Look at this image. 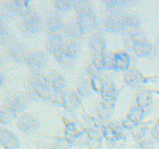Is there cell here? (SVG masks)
<instances>
[{"label": "cell", "mask_w": 159, "mask_h": 149, "mask_svg": "<svg viewBox=\"0 0 159 149\" xmlns=\"http://www.w3.org/2000/svg\"><path fill=\"white\" fill-rule=\"evenodd\" d=\"M3 79H4V77H3V74L1 71H0V85L3 82Z\"/></svg>", "instance_id": "40"}, {"label": "cell", "mask_w": 159, "mask_h": 149, "mask_svg": "<svg viewBox=\"0 0 159 149\" xmlns=\"http://www.w3.org/2000/svg\"><path fill=\"white\" fill-rule=\"evenodd\" d=\"M147 131H148V124H141V125H139L138 127H137L136 128L134 129V130L131 131V135L132 137H133L135 142L139 144V143L141 141V140L143 139V138L145 136Z\"/></svg>", "instance_id": "34"}, {"label": "cell", "mask_w": 159, "mask_h": 149, "mask_svg": "<svg viewBox=\"0 0 159 149\" xmlns=\"http://www.w3.org/2000/svg\"><path fill=\"white\" fill-rule=\"evenodd\" d=\"M153 47V43L148 39H145L144 40L133 45L130 51H131L138 57H145L152 53Z\"/></svg>", "instance_id": "28"}, {"label": "cell", "mask_w": 159, "mask_h": 149, "mask_svg": "<svg viewBox=\"0 0 159 149\" xmlns=\"http://www.w3.org/2000/svg\"><path fill=\"white\" fill-rule=\"evenodd\" d=\"M44 82L45 80L42 71L30 70L23 79V85L26 93H28L30 97L34 93V91Z\"/></svg>", "instance_id": "13"}, {"label": "cell", "mask_w": 159, "mask_h": 149, "mask_svg": "<svg viewBox=\"0 0 159 149\" xmlns=\"http://www.w3.org/2000/svg\"><path fill=\"white\" fill-rule=\"evenodd\" d=\"M144 114H145V112L142 109L140 108L138 106H137L134 102H133L130 106L129 107L127 114L124 117L121 118L120 120L124 127L128 131L131 132L134 129L142 124V120Z\"/></svg>", "instance_id": "8"}, {"label": "cell", "mask_w": 159, "mask_h": 149, "mask_svg": "<svg viewBox=\"0 0 159 149\" xmlns=\"http://www.w3.org/2000/svg\"><path fill=\"white\" fill-rule=\"evenodd\" d=\"M124 81L128 86L134 88H139L143 86L145 77H144L141 71L134 67L130 66L124 71Z\"/></svg>", "instance_id": "17"}, {"label": "cell", "mask_w": 159, "mask_h": 149, "mask_svg": "<svg viewBox=\"0 0 159 149\" xmlns=\"http://www.w3.org/2000/svg\"><path fill=\"white\" fill-rule=\"evenodd\" d=\"M16 26L24 34H36L42 28L41 14L30 6L24 12L18 16Z\"/></svg>", "instance_id": "2"}, {"label": "cell", "mask_w": 159, "mask_h": 149, "mask_svg": "<svg viewBox=\"0 0 159 149\" xmlns=\"http://www.w3.org/2000/svg\"><path fill=\"white\" fill-rule=\"evenodd\" d=\"M45 82L54 90H63L66 88L65 77L57 70L48 68L43 71Z\"/></svg>", "instance_id": "15"}, {"label": "cell", "mask_w": 159, "mask_h": 149, "mask_svg": "<svg viewBox=\"0 0 159 149\" xmlns=\"http://www.w3.org/2000/svg\"><path fill=\"white\" fill-rule=\"evenodd\" d=\"M63 35L65 38L76 40L80 38L84 32L75 15H72L65 22L63 28Z\"/></svg>", "instance_id": "14"}, {"label": "cell", "mask_w": 159, "mask_h": 149, "mask_svg": "<svg viewBox=\"0 0 159 149\" xmlns=\"http://www.w3.org/2000/svg\"><path fill=\"white\" fill-rule=\"evenodd\" d=\"M137 106L142 109L144 112H148V110L152 106V96H151L150 91L145 87H140L137 89V93L135 95L134 101Z\"/></svg>", "instance_id": "26"}, {"label": "cell", "mask_w": 159, "mask_h": 149, "mask_svg": "<svg viewBox=\"0 0 159 149\" xmlns=\"http://www.w3.org/2000/svg\"><path fill=\"white\" fill-rule=\"evenodd\" d=\"M30 70L42 71L48 64V57L44 51L40 48L27 50L25 53L24 61Z\"/></svg>", "instance_id": "7"}, {"label": "cell", "mask_w": 159, "mask_h": 149, "mask_svg": "<svg viewBox=\"0 0 159 149\" xmlns=\"http://www.w3.org/2000/svg\"><path fill=\"white\" fill-rule=\"evenodd\" d=\"M30 97L26 92L8 90L3 93L0 97V106L9 109L18 113L23 111L29 103Z\"/></svg>", "instance_id": "3"}, {"label": "cell", "mask_w": 159, "mask_h": 149, "mask_svg": "<svg viewBox=\"0 0 159 149\" xmlns=\"http://www.w3.org/2000/svg\"><path fill=\"white\" fill-rule=\"evenodd\" d=\"M114 71H125L131 66V55L127 50L120 49L113 51Z\"/></svg>", "instance_id": "21"}, {"label": "cell", "mask_w": 159, "mask_h": 149, "mask_svg": "<svg viewBox=\"0 0 159 149\" xmlns=\"http://www.w3.org/2000/svg\"><path fill=\"white\" fill-rule=\"evenodd\" d=\"M87 41L91 52L103 53L107 50L105 35L101 29H95L89 32Z\"/></svg>", "instance_id": "11"}, {"label": "cell", "mask_w": 159, "mask_h": 149, "mask_svg": "<svg viewBox=\"0 0 159 149\" xmlns=\"http://www.w3.org/2000/svg\"><path fill=\"white\" fill-rule=\"evenodd\" d=\"M16 113L9 109L0 106V124L6 125L14 121Z\"/></svg>", "instance_id": "32"}, {"label": "cell", "mask_w": 159, "mask_h": 149, "mask_svg": "<svg viewBox=\"0 0 159 149\" xmlns=\"http://www.w3.org/2000/svg\"><path fill=\"white\" fill-rule=\"evenodd\" d=\"M0 144L6 149H16L20 145V141L15 133L0 127Z\"/></svg>", "instance_id": "25"}, {"label": "cell", "mask_w": 159, "mask_h": 149, "mask_svg": "<svg viewBox=\"0 0 159 149\" xmlns=\"http://www.w3.org/2000/svg\"><path fill=\"white\" fill-rule=\"evenodd\" d=\"M51 8L59 13L73 9V1L71 0H54L51 2Z\"/></svg>", "instance_id": "31"}, {"label": "cell", "mask_w": 159, "mask_h": 149, "mask_svg": "<svg viewBox=\"0 0 159 149\" xmlns=\"http://www.w3.org/2000/svg\"><path fill=\"white\" fill-rule=\"evenodd\" d=\"M63 134L69 142L73 144L81 138L85 139L86 130L85 127H82L79 123L71 120L68 121L64 125Z\"/></svg>", "instance_id": "12"}, {"label": "cell", "mask_w": 159, "mask_h": 149, "mask_svg": "<svg viewBox=\"0 0 159 149\" xmlns=\"http://www.w3.org/2000/svg\"><path fill=\"white\" fill-rule=\"evenodd\" d=\"M89 61L91 62L98 73L105 70V60H104L103 53L91 52Z\"/></svg>", "instance_id": "30"}, {"label": "cell", "mask_w": 159, "mask_h": 149, "mask_svg": "<svg viewBox=\"0 0 159 149\" xmlns=\"http://www.w3.org/2000/svg\"><path fill=\"white\" fill-rule=\"evenodd\" d=\"M54 92L55 90L49 86L46 82L40 85L30 96V99H37L43 102H51L54 99Z\"/></svg>", "instance_id": "27"}, {"label": "cell", "mask_w": 159, "mask_h": 149, "mask_svg": "<svg viewBox=\"0 0 159 149\" xmlns=\"http://www.w3.org/2000/svg\"><path fill=\"white\" fill-rule=\"evenodd\" d=\"M0 16L2 18H12L18 16L14 1L0 2Z\"/></svg>", "instance_id": "29"}, {"label": "cell", "mask_w": 159, "mask_h": 149, "mask_svg": "<svg viewBox=\"0 0 159 149\" xmlns=\"http://www.w3.org/2000/svg\"><path fill=\"white\" fill-rule=\"evenodd\" d=\"M102 137L107 143L116 149H122L125 145L128 130L124 127L120 120H109L101 127Z\"/></svg>", "instance_id": "1"}, {"label": "cell", "mask_w": 159, "mask_h": 149, "mask_svg": "<svg viewBox=\"0 0 159 149\" xmlns=\"http://www.w3.org/2000/svg\"><path fill=\"white\" fill-rule=\"evenodd\" d=\"M85 134L84 143L88 149H99L102 145V134L101 132V127H91L85 128Z\"/></svg>", "instance_id": "19"}, {"label": "cell", "mask_w": 159, "mask_h": 149, "mask_svg": "<svg viewBox=\"0 0 159 149\" xmlns=\"http://www.w3.org/2000/svg\"><path fill=\"white\" fill-rule=\"evenodd\" d=\"M71 143L69 142L65 137H56L51 144L52 149H70Z\"/></svg>", "instance_id": "35"}, {"label": "cell", "mask_w": 159, "mask_h": 149, "mask_svg": "<svg viewBox=\"0 0 159 149\" xmlns=\"http://www.w3.org/2000/svg\"><path fill=\"white\" fill-rule=\"evenodd\" d=\"M105 60V69L108 71H114V56L113 51L107 50L103 52Z\"/></svg>", "instance_id": "38"}, {"label": "cell", "mask_w": 159, "mask_h": 149, "mask_svg": "<svg viewBox=\"0 0 159 149\" xmlns=\"http://www.w3.org/2000/svg\"><path fill=\"white\" fill-rule=\"evenodd\" d=\"M77 17L79 23L82 26L84 32H90L93 29H96L97 26V18L92 9L84 11L79 13H74Z\"/></svg>", "instance_id": "23"}, {"label": "cell", "mask_w": 159, "mask_h": 149, "mask_svg": "<svg viewBox=\"0 0 159 149\" xmlns=\"http://www.w3.org/2000/svg\"><path fill=\"white\" fill-rule=\"evenodd\" d=\"M53 56L61 66H71L75 62L78 57L77 43L74 40L65 38L60 49Z\"/></svg>", "instance_id": "5"}, {"label": "cell", "mask_w": 159, "mask_h": 149, "mask_svg": "<svg viewBox=\"0 0 159 149\" xmlns=\"http://www.w3.org/2000/svg\"><path fill=\"white\" fill-rule=\"evenodd\" d=\"M102 3L103 4L105 9H117L123 10V8L127 7L131 3V2L123 1V0H105L102 1Z\"/></svg>", "instance_id": "33"}, {"label": "cell", "mask_w": 159, "mask_h": 149, "mask_svg": "<svg viewBox=\"0 0 159 149\" xmlns=\"http://www.w3.org/2000/svg\"><path fill=\"white\" fill-rule=\"evenodd\" d=\"M27 50L25 45L18 40H9L5 43V51L10 60L15 62L24 61L25 53Z\"/></svg>", "instance_id": "10"}, {"label": "cell", "mask_w": 159, "mask_h": 149, "mask_svg": "<svg viewBox=\"0 0 159 149\" xmlns=\"http://www.w3.org/2000/svg\"><path fill=\"white\" fill-rule=\"evenodd\" d=\"M122 36L123 44L128 50H130L135 43H139V42L147 39L144 31L141 28H136V29L124 31Z\"/></svg>", "instance_id": "20"}, {"label": "cell", "mask_w": 159, "mask_h": 149, "mask_svg": "<svg viewBox=\"0 0 159 149\" xmlns=\"http://www.w3.org/2000/svg\"><path fill=\"white\" fill-rule=\"evenodd\" d=\"M141 22L142 20L141 16L137 11L134 9H127L123 12L122 24L124 31L140 28Z\"/></svg>", "instance_id": "24"}, {"label": "cell", "mask_w": 159, "mask_h": 149, "mask_svg": "<svg viewBox=\"0 0 159 149\" xmlns=\"http://www.w3.org/2000/svg\"><path fill=\"white\" fill-rule=\"evenodd\" d=\"M65 38L61 32L48 33L44 40V47L47 52L54 55L60 49Z\"/></svg>", "instance_id": "22"}, {"label": "cell", "mask_w": 159, "mask_h": 149, "mask_svg": "<svg viewBox=\"0 0 159 149\" xmlns=\"http://www.w3.org/2000/svg\"><path fill=\"white\" fill-rule=\"evenodd\" d=\"M91 79V85L93 92L100 94L102 91V78L99 75V74H94L90 75Z\"/></svg>", "instance_id": "36"}, {"label": "cell", "mask_w": 159, "mask_h": 149, "mask_svg": "<svg viewBox=\"0 0 159 149\" xmlns=\"http://www.w3.org/2000/svg\"><path fill=\"white\" fill-rule=\"evenodd\" d=\"M73 9L75 11V13H79V12L91 9V6H90L89 2L86 0H75L73 1Z\"/></svg>", "instance_id": "37"}, {"label": "cell", "mask_w": 159, "mask_h": 149, "mask_svg": "<svg viewBox=\"0 0 159 149\" xmlns=\"http://www.w3.org/2000/svg\"><path fill=\"white\" fill-rule=\"evenodd\" d=\"M124 10L117 9H105L101 17V26L109 34H123L122 15Z\"/></svg>", "instance_id": "4"}, {"label": "cell", "mask_w": 159, "mask_h": 149, "mask_svg": "<svg viewBox=\"0 0 159 149\" xmlns=\"http://www.w3.org/2000/svg\"><path fill=\"white\" fill-rule=\"evenodd\" d=\"M17 128L24 133L33 132L38 127L39 123L37 118L30 113L25 111H20L16 113L14 120Z\"/></svg>", "instance_id": "9"}, {"label": "cell", "mask_w": 159, "mask_h": 149, "mask_svg": "<svg viewBox=\"0 0 159 149\" xmlns=\"http://www.w3.org/2000/svg\"><path fill=\"white\" fill-rule=\"evenodd\" d=\"M76 88L82 99L88 97L93 93L90 75L84 69L79 71L76 76Z\"/></svg>", "instance_id": "18"}, {"label": "cell", "mask_w": 159, "mask_h": 149, "mask_svg": "<svg viewBox=\"0 0 159 149\" xmlns=\"http://www.w3.org/2000/svg\"><path fill=\"white\" fill-rule=\"evenodd\" d=\"M42 27L48 33L61 32L65 23L62 20L61 14L53 9L47 8L41 13Z\"/></svg>", "instance_id": "6"}, {"label": "cell", "mask_w": 159, "mask_h": 149, "mask_svg": "<svg viewBox=\"0 0 159 149\" xmlns=\"http://www.w3.org/2000/svg\"><path fill=\"white\" fill-rule=\"evenodd\" d=\"M102 91L111 92V93H116V94L118 93L117 88H116L113 81L107 77L102 78Z\"/></svg>", "instance_id": "39"}, {"label": "cell", "mask_w": 159, "mask_h": 149, "mask_svg": "<svg viewBox=\"0 0 159 149\" xmlns=\"http://www.w3.org/2000/svg\"><path fill=\"white\" fill-rule=\"evenodd\" d=\"M82 96L76 88L66 87L63 90V107L70 111H74L80 106Z\"/></svg>", "instance_id": "16"}]
</instances>
